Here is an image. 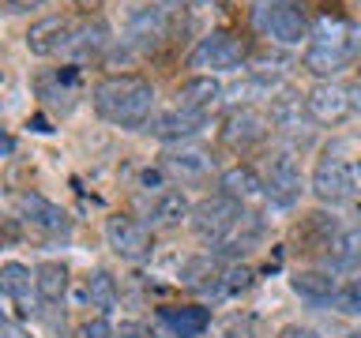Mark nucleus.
I'll use <instances>...</instances> for the list:
<instances>
[{
    "mask_svg": "<svg viewBox=\"0 0 361 338\" xmlns=\"http://www.w3.org/2000/svg\"><path fill=\"white\" fill-rule=\"evenodd\" d=\"M94 113L102 120L117 124V128H147L151 124V109H154V87L143 75H106L94 87Z\"/></svg>",
    "mask_w": 361,
    "mask_h": 338,
    "instance_id": "nucleus-1",
    "label": "nucleus"
},
{
    "mask_svg": "<svg viewBox=\"0 0 361 338\" xmlns=\"http://www.w3.org/2000/svg\"><path fill=\"white\" fill-rule=\"evenodd\" d=\"M361 61V27L346 19H320L312 27V38L305 45V72L316 79H335L343 68Z\"/></svg>",
    "mask_w": 361,
    "mask_h": 338,
    "instance_id": "nucleus-2",
    "label": "nucleus"
},
{
    "mask_svg": "<svg viewBox=\"0 0 361 338\" xmlns=\"http://www.w3.org/2000/svg\"><path fill=\"white\" fill-rule=\"evenodd\" d=\"M245 61V42L230 30H207L188 53V68H211V72H237Z\"/></svg>",
    "mask_w": 361,
    "mask_h": 338,
    "instance_id": "nucleus-3",
    "label": "nucleus"
},
{
    "mask_svg": "<svg viewBox=\"0 0 361 338\" xmlns=\"http://www.w3.org/2000/svg\"><path fill=\"white\" fill-rule=\"evenodd\" d=\"M301 192H305V180H301V165H298V158H293V151H286V146L271 151L267 177H264V199L271 207L286 211L301 199Z\"/></svg>",
    "mask_w": 361,
    "mask_h": 338,
    "instance_id": "nucleus-4",
    "label": "nucleus"
},
{
    "mask_svg": "<svg viewBox=\"0 0 361 338\" xmlns=\"http://www.w3.org/2000/svg\"><path fill=\"white\" fill-rule=\"evenodd\" d=\"M309 188H312V196L320 199V203H346V199H354L357 192H361V188H357L354 165L343 162V158L331 154V151H327L320 162H316Z\"/></svg>",
    "mask_w": 361,
    "mask_h": 338,
    "instance_id": "nucleus-5",
    "label": "nucleus"
},
{
    "mask_svg": "<svg viewBox=\"0 0 361 338\" xmlns=\"http://www.w3.org/2000/svg\"><path fill=\"white\" fill-rule=\"evenodd\" d=\"M79 27L72 15H45L38 23H30L27 34H23V45L34 53V56H61V53H72V45L79 38Z\"/></svg>",
    "mask_w": 361,
    "mask_h": 338,
    "instance_id": "nucleus-6",
    "label": "nucleus"
},
{
    "mask_svg": "<svg viewBox=\"0 0 361 338\" xmlns=\"http://www.w3.org/2000/svg\"><path fill=\"white\" fill-rule=\"evenodd\" d=\"M245 207L230 196H211V199H200L196 207H192L188 222H192V233L200 237L207 248H214L222 241L226 233H230V225L237 222V214H241Z\"/></svg>",
    "mask_w": 361,
    "mask_h": 338,
    "instance_id": "nucleus-7",
    "label": "nucleus"
},
{
    "mask_svg": "<svg viewBox=\"0 0 361 338\" xmlns=\"http://www.w3.org/2000/svg\"><path fill=\"white\" fill-rule=\"evenodd\" d=\"M305 101H309L312 124H324V128H335V124H343L350 113H354L350 87L338 83V79H316V83L305 90Z\"/></svg>",
    "mask_w": 361,
    "mask_h": 338,
    "instance_id": "nucleus-8",
    "label": "nucleus"
},
{
    "mask_svg": "<svg viewBox=\"0 0 361 338\" xmlns=\"http://www.w3.org/2000/svg\"><path fill=\"white\" fill-rule=\"evenodd\" d=\"M207 120H211V113L173 106V109H166V113H158V117H151L147 132H151L154 139H162V143H188V139H196V135L207 132Z\"/></svg>",
    "mask_w": 361,
    "mask_h": 338,
    "instance_id": "nucleus-9",
    "label": "nucleus"
},
{
    "mask_svg": "<svg viewBox=\"0 0 361 338\" xmlns=\"http://www.w3.org/2000/svg\"><path fill=\"white\" fill-rule=\"evenodd\" d=\"M259 34H267L271 42H279V45H309L312 38V27H309V19H305V11L293 4V0H282L279 8H271L267 11V19L256 27Z\"/></svg>",
    "mask_w": 361,
    "mask_h": 338,
    "instance_id": "nucleus-10",
    "label": "nucleus"
},
{
    "mask_svg": "<svg viewBox=\"0 0 361 338\" xmlns=\"http://www.w3.org/2000/svg\"><path fill=\"white\" fill-rule=\"evenodd\" d=\"M267 132H271V117L259 113V109H252V106H237V109L226 113V120H222V143L237 146V151L264 143Z\"/></svg>",
    "mask_w": 361,
    "mask_h": 338,
    "instance_id": "nucleus-11",
    "label": "nucleus"
},
{
    "mask_svg": "<svg viewBox=\"0 0 361 338\" xmlns=\"http://www.w3.org/2000/svg\"><path fill=\"white\" fill-rule=\"evenodd\" d=\"M0 289H4L8 301L19 304L23 315H38L42 304H45L42 293H38V275H34L27 263H19V259H8V263L0 267Z\"/></svg>",
    "mask_w": 361,
    "mask_h": 338,
    "instance_id": "nucleus-12",
    "label": "nucleus"
},
{
    "mask_svg": "<svg viewBox=\"0 0 361 338\" xmlns=\"http://www.w3.org/2000/svg\"><path fill=\"white\" fill-rule=\"evenodd\" d=\"M106 241L121 259H147L151 256V230L143 222L128 218V214H113L106 218Z\"/></svg>",
    "mask_w": 361,
    "mask_h": 338,
    "instance_id": "nucleus-13",
    "label": "nucleus"
},
{
    "mask_svg": "<svg viewBox=\"0 0 361 338\" xmlns=\"http://www.w3.org/2000/svg\"><path fill=\"white\" fill-rule=\"evenodd\" d=\"M16 211L27 225H38L45 233H68L72 230V218H68L64 207H56L53 199H45L42 192H19Z\"/></svg>",
    "mask_w": 361,
    "mask_h": 338,
    "instance_id": "nucleus-14",
    "label": "nucleus"
},
{
    "mask_svg": "<svg viewBox=\"0 0 361 338\" xmlns=\"http://www.w3.org/2000/svg\"><path fill=\"white\" fill-rule=\"evenodd\" d=\"M192 214V203L185 196V188H158L151 199H147L143 211V225L147 230H169V225H180Z\"/></svg>",
    "mask_w": 361,
    "mask_h": 338,
    "instance_id": "nucleus-15",
    "label": "nucleus"
},
{
    "mask_svg": "<svg viewBox=\"0 0 361 338\" xmlns=\"http://www.w3.org/2000/svg\"><path fill=\"white\" fill-rule=\"evenodd\" d=\"M290 289L298 293V297H301L305 304H312V308H327V304H335L338 278L331 275V270H324V267H312V270H293Z\"/></svg>",
    "mask_w": 361,
    "mask_h": 338,
    "instance_id": "nucleus-16",
    "label": "nucleus"
},
{
    "mask_svg": "<svg viewBox=\"0 0 361 338\" xmlns=\"http://www.w3.org/2000/svg\"><path fill=\"white\" fill-rule=\"evenodd\" d=\"M259 237H264V218L252 211H241L237 214V222L230 225V233L222 237L219 244L211 248V256H226V259H237V256H245L248 248H252Z\"/></svg>",
    "mask_w": 361,
    "mask_h": 338,
    "instance_id": "nucleus-17",
    "label": "nucleus"
},
{
    "mask_svg": "<svg viewBox=\"0 0 361 338\" xmlns=\"http://www.w3.org/2000/svg\"><path fill=\"white\" fill-rule=\"evenodd\" d=\"M158 320L169 327L173 338H200L211 327V312L203 304H169V308H158Z\"/></svg>",
    "mask_w": 361,
    "mask_h": 338,
    "instance_id": "nucleus-18",
    "label": "nucleus"
},
{
    "mask_svg": "<svg viewBox=\"0 0 361 338\" xmlns=\"http://www.w3.org/2000/svg\"><path fill=\"white\" fill-rule=\"evenodd\" d=\"M162 169L166 173H173L180 180H203L214 169V158L207 151H200V146H173V151L162 154Z\"/></svg>",
    "mask_w": 361,
    "mask_h": 338,
    "instance_id": "nucleus-19",
    "label": "nucleus"
},
{
    "mask_svg": "<svg viewBox=\"0 0 361 338\" xmlns=\"http://www.w3.org/2000/svg\"><path fill=\"white\" fill-rule=\"evenodd\" d=\"M267 117L275 128L282 132H301L305 124H309V101H305V94H298V90H279L275 98H271V106H267Z\"/></svg>",
    "mask_w": 361,
    "mask_h": 338,
    "instance_id": "nucleus-20",
    "label": "nucleus"
},
{
    "mask_svg": "<svg viewBox=\"0 0 361 338\" xmlns=\"http://www.w3.org/2000/svg\"><path fill=\"white\" fill-rule=\"evenodd\" d=\"M226 98V87L219 83L214 75H192L185 79V83L177 87V106H185V109H200V113H211L219 101Z\"/></svg>",
    "mask_w": 361,
    "mask_h": 338,
    "instance_id": "nucleus-21",
    "label": "nucleus"
},
{
    "mask_svg": "<svg viewBox=\"0 0 361 338\" xmlns=\"http://www.w3.org/2000/svg\"><path fill=\"white\" fill-rule=\"evenodd\" d=\"M75 83H79V68H61L56 75H42L38 79V98L45 106H61V113H68L75 106Z\"/></svg>",
    "mask_w": 361,
    "mask_h": 338,
    "instance_id": "nucleus-22",
    "label": "nucleus"
},
{
    "mask_svg": "<svg viewBox=\"0 0 361 338\" xmlns=\"http://www.w3.org/2000/svg\"><path fill=\"white\" fill-rule=\"evenodd\" d=\"M219 196H230L237 203L256 199V196H264V180H259L252 165H230L219 173Z\"/></svg>",
    "mask_w": 361,
    "mask_h": 338,
    "instance_id": "nucleus-23",
    "label": "nucleus"
},
{
    "mask_svg": "<svg viewBox=\"0 0 361 338\" xmlns=\"http://www.w3.org/2000/svg\"><path fill=\"white\" fill-rule=\"evenodd\" d=\"M279 90H286L279 75H271V72H252L248 79H241V83H233L230 90H226V94H230L233 101H256V98H275Z\"/></svg>",
    "mask_w": 361,
    "mask_h": 338,
    "instance_id": "nucleus-24",
    "label": "nucleus"
},
{
    "mask_svg": "<svg viewBox=\"0 0 361 338\" xmlns=\"http://www.w3.org/2000/svg\"><path fill=\"white\" fill-rule=\"evenodd\" d=\"M34 275H38V293H42L45 304L61 301L64 293H68V267L56 263V259H45V263H38V267H34Z\"/></svg>",
    "mask_w": 361,
    "mask_h": 338,
    "instance_id": "nucleus-25",
    "label": "nucleus"
},
{
    "mask_svg": "<svg viewBox=\"0 0 361 338\" xmlns=\"http://www.w3.org/2000/svg\"><path fill=\"white\" fill-rule=\"evenodd\" d=\"M83 293H87V301L94 304V308L109 312L113 304H117V278L98 267V270H90V275L83 278Z\"/></svg>",
    "mask_w": 361,
    "mask_h": 338,
    "instance_id": "nucleus-26",
    "label": "nucleus"
},
{
    "mask_svg": "<svg viewBox=\"0 0 361 338\" xmlns=\"http://www.w3.org/2000/svg\"><path fill=\"white\" fill-rule=\"evenodd\" d=\"M102 49H109V27L102 19L83 23V27H79V38L72 45V56H98Z\"/></svg>",
    "mask_w": 361,
    "mask_h": 338,
    "instance_id": "nucleus-27",
    "label": "nucleus"
},
{
    "mask_svg": "<svg viewBox=\"0 0 361 338\" xmlns=\"http://www.w3.org/2000/svg\"><path fill=\"white\" fill-rule=\"evenodd\" d=\"M335 312H343V315H361V275L346 278L343 286H338V293H335Z\"/></svg>",
    "mask_w": 361,
    "mask_h": 338,
    "instance_id": "nucleus-28",
    "label": "nucleus"
},
{
    "mask_svg": "<svg viewBox=\"0 0 361 338\" xmlns=\"http://www.w3.org/2000/svg\"><path fill=\"white\" fill-rule=\"evenodd\" d=\"M79 334H83V338H117V327H113L106 315H98V320H87Z\"/></svg>",
    "mask_w": 361,
    "mask_h": 338,
    "instance_id": "nucleus-29",
    "label": "nucleus"
},
{
    "mask_svg": "<svg viewBox=\"0 0 361 338\" xmlns=\"http://www.w3.org/2000/svg\"><path fill=\"white\" fill-rule=\"evenodd\" d=\"M117 338H158L154 327H147L143 320H124L117 327Z\"/></svg>",
    "mask_w": 361,
    "mask_h": 338,
    "instance_id": "nucleus-30",
    "label": "nucleus"
},
{
    "mask_svg": "<svg viewBox=\"0 0 361 338\" xmlns=\"http://www.w3.org/2000/svg\"><path fill=\"white\" fill-rule=\"evenodd\" d=\"M248 4H252V23L259 27V23L267 19V11H271V8H279L282 0H248Z\"/></svg>",
    "mask_w": 361,
    "mask_h": 338,
    "instance_id": "nucleus-31",
    "label": "nucleus"
},
{
    "mask_svg": "<svg viewBox=\"0 0 361 338\" xmlns=\"http://www.w3.org/2000/svg\"><path fill=\"white\" fill-rule=\"evenodd\" d=\"M279 338H320L312 331V327H298V323H290V327H282L279 331Z\"/></svg>",
    "mask_w": 361,
    "mask_h": 338,
    "instance_id": "nucleus-32",
    "label": "nucleus"
},
{
    "mask_svg": "<svg viewBox=\"0 0 361 338\" xmlns=\"http://www.w3.org/2000/svg\"><path fill=\"white\" fill-rule=\"evenodd\" d=\"M45 0H4V8L11 11V15H23V11H30V8H42Z\"/></svg>",
    "mask_w": 361,
    "mask_h": 338,
    "instance_id": "nucleus-33",
    "label": "nucleus"
},
{
    "mask_svg": "<svg viewBox=\"0 0 361 338\" xmlns=\"http://www.w3.org/2000/svg\"><path fill=\"white\" fill-rule=\"evenodd\" d=\"M0 338H27V334H23L11 320H4V323H0Z\"/></svg>",
    "mask_w": 361,
    "mask_h": 338,
    "instance_id": "nucleus-34",
    "label": "nucleus"
},
{
    "mask_svg": "<svg viewBox=\"0 0 361 338\" xmlns=\"http://www.w3.org/2000/svg\"><path fill=\"white\" fill-rule=\"evenodd\" d=\"M350 87V101H354V113H361V79H354V83H346Z\"/></svg>",
    "mask_w": 361,
    "mask_h": 338,
    "instance_id": "nucleus-35",
    "label": "nucleus"
},
{
    "mask_svg": "<svg viewBox=\"0 0 361 338\" xmlns=\"http://www.w3.org/2000/svg\"><path fill=\"white\" fill-rule=\"evenodd\" d=\"M203 0H162V8H200Z\"/></svg>",
    "mask_w": 361,
    "mask_h": 338,
    "instance_id": "nucleus-36",
    "label": "nucleus"
},
{
    "mask_svg": "<svg viewBox=\"0 0 361 338\" xmlns=\"http://www.w3.org/2000/svg\"><path fill=\"white\" fill-rule=\"evenodd\" d=\"M140 180H143V184H162V169H147Z\"/></svg>",
    "mask_w": 361,
    "mask_h": 338,
    "instance_id": "nucleus-37",
    "label": "nucleus"
},
{
    "mask_svg": "<svg viewBox=\"0 0 361 338\" xmlns=\"http://www.w3.org/2000/svg\"><path fill=\"white\" fill-rule=\"evenodd\" d=\"M27 128H34V132H53V128H49V120H45V117H34V120H27Z\"/></svg>",
    "mask_w": 361,
    "mask_h": 338,
    "instance_id": "nucleus-38",
    "label": "nucleus"
},
{
    "mask_svg": "<svg viewBox=\"0 0 361 338\" xmlns=\"http://www.w3.org/2000/svg\"><path fill=\"white\" fill-rule=\"evenodd\" d=\"M11 154H16V135H8V139H4V158H11Z\"/></svg>",
    "mask_w": 361,
    "mask_h": 338,
    "instance_id": "nucleus-39",
    "label": "nucleus"
},
{
    "mask_svg": "<svg viewBox=\"0 0 361 338\" xmlns=\"http://www.w3.org/2000/svg\"><path fill=\"white\" fill-rule=\"evenodd\" d=\"M354 173H357V188H361V162H354Z\"/></svg>",
    "mask_w": 361,
    "mask_h": 338,
    "instance_id": "nucleus-40",
    "label": "nucleus"
},
{
    "mask_svg": "<svg viewBox=\"0 0 361 338\" xmlns=\"http://www.w3.org/2000/svg\"><path fill=\"white\" fill-rule=\"evenodd\" d=\"M357 8H361V0H357Z\"/></svg>",
    "mask_w": 361,
    "mask_h": 338,
    "instance_id": "nucleus-41",
    "label": "nucleus"
}]
</instances>
